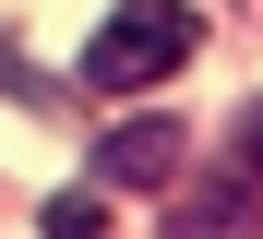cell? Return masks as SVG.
Instances as JSON below:
<instances>
[{"instance_id": "1", "label": "cell", "mask_w": 263, "mask_h": 239, "mask_svg": "<svg viewBox=\"0 0 263 239\" xmlns=\"http://www.w3.org/2000/svg\"><path fill=\"white\" fill-rule=\"evenodd\" d=\"M203 48V24L192 12H108L96 36H84V84H108V96H144V84H167Z\"/></svg>"}, {"instance_id": "4", "label": "cell", "mask_w": 263, "mask_h": 239, "mask_svg": "<svg viewBox=\"0 0 263 239\" xmlns=\"http://www.w3.org/2000/svg\"><path fill=\"white\" fill-rule=\"evenodd\" d=\"M36 239H108V215H96V191H60V204H48V227H36Z\"/></svg>"}, {"instance_id": "2", "label": "cell", "mask_w": 263, "mask_h": 239, "mask_svg": "<svg viewBox=\"0 0 263 239\" xmlns=\"http://www.w3.org/2000/svg\"><path fill=\"white\" fill-rule=\"evenodd\" d=\"M180 120H120L108 143H96V179H120V191H180Z\"/></svg>"}, {"instance_id": "3", "label": "cell", "mask_w": 263, "mask_h": 239, "mask_svg": "<svg viewBox=\"0 0 263 239\" xmlns=\"http://www.w3.org/2000/svg\"><path fill=\"white\" fill-rule=\"evenodd\" d=\"M251 215H263V191L215 179V191H180V204H167V239H251Z\"/></svg>"}, {"instance_id": "5", "label": "cell", "mask_w": 263, "mask_h": 239, "mask_svg": "<svg viewBox=\"0 0 263 239\" xmlns=\"http://www.w3.org/2000/svg\"><path fill=\"white\" fill-rule=\"evenodd\" d=\"M239 168H251V191H263V108L239 120Z\"/></svg>"}]
</instances>
